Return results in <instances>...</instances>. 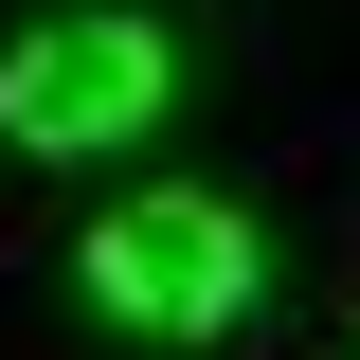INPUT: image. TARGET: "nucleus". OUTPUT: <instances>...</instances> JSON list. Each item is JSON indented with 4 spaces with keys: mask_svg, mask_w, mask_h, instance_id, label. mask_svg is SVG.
<instances>
[{
    "mask_svg": "<svg viewBox=\"0 0 360 360\" xmlns=\"http://www.w3.org/2000/svg\"><path fill=\"white\" fill-rule=\"evenodd\" d=\"M72 288L127 324V342H234L252 288H270V234L234 217V198H127V217H90Z\"/></svg>",
    "mask_w": 360,
    "mask_h": 360,
    "instance_id": "f257e3e1",
    "label": "nucleus"
},
{
    "mask_svg": "<svg viewBox=\"0 0 360 360\" xmlns=\"http://www.w3.org/2000/svg\"><path fill=\"white\" fill-rule=\"evenodd\" d=\"M180 108V54L144 18H37V37L0 54V144L18 162H90V144H144Z\"/></svg>",
    "mask_w": 360,
    "mask_h": 360,
    "instance_id": "f03ea898",
    "label": "nucleus"
}]
</instances>
